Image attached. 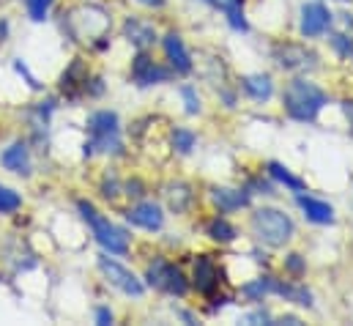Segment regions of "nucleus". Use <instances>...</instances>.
Here are the masks:
<instances>
[{
  "label": "nucleus",
  "mask_w": 353,
  "mask_h": 326,
  "mask_svg": "<svg viewBox=\"0 0 353 326\" xmlns=\"http://www.w3.org/2000/svg\"><path fill=\"white\" fill-rule=\"evenodd\" d=\"M326 104V93L307 80H293L285 88V110L296 121H315Z\"/></svg>",
  "instance_id": "nucleus-1"
},
{
  "label": "nucleus",
  "mask_w": 353,
  "mask_h": 326,
  "mask_svg": "<svg viewBox=\"0 0 353 326\" xmlns=\"http://www.w3.org/2000/svg\"><path fill=\"white\" fill-rule=\"evenodd\" d=\"M252 231L268 247H285L293 236V220L279 209H261L252 214Z\"/></svg>",
  "instance_id": "nucleus-2"
},
{
  "label": "nucleus",
  "mask_w": 353,
  "mask_h": 326,
  "mask_svg": "<svg viewBox=\"0 0 353 326\" xmlns=\"http://www.w3.org/2000/svg\"><path fill=\"white\" fill-rule=\"evenodd\" d=\"M77 209H80L83 220L90 225V231H93L96 242L104 247V249H110V252H115V255H123V252L129 249V245H126V233H123L121 228H115L107 217H101V214L93 209V203L80 200V203H77Z\"/></svg>",
  "instance_id": "nucleus-3"
},
{
  "label": "nucleus",
  "mask_w": 353,
  "mask_h": 326,
  "mask_svg": "<svg viewBox=\"0 0 353 326\" xmlns=\"http://www.w3.org/2000/svg\"><path fill=\"white\" fill-rule=\"evenodd\" d=\"M88 132H90V140L88 148H85V154H90L93 148H99V151H121V140H118V132H121V126H118V115L115 113H110V110H101V113H93L88 121Z\"/></svg>",
  "instance_id": "nucleus-4"
},
{
  "label": "nucleus",
  "mask_w": 353,
  "mask_h": 326,
  "mask_svg": "<svg viewBox=\"0 0 353 326\" xmlns=\"http://www.w3.org/2000/svg\"><path fill=\"white\" fill-rule=\"evenodd\" d=\"M148 282L154 285V288H162V291H168V294H173V296H183L186 294V277H183V271L173 266V263H168L165 258H157L151 266H148Z\"/></svg>",
  "instance_id": "nucleus-5"
},
{
  "label": "nucleus",
  "mask_w": 353,
  "mask_h": 326,
  "mask_svg": "<svg viewBox=\"0 0 353 326\" xmlns=\"http://www.w3.org/2000/svg\"><path fill=\"white\" fill-rule=\"evenodd\" d=\"M99 269L110 277V282L115 285V288H121L123 294H129V296H143V282L129 271V269H123L121 263H115V260H110V258H99Z\"/></svg>",
  "instance_id": "nucleus-6"
},
{
  "label": "nucleus",
  "mask_w": 353,
  "mask_h": 326,
  "mask_svg": "<svg viewBox=\"0 0 353 326\" xmlns=\"http://www.w3.org/2000/svg\"><path fill=\"white\" fill-rule=\"evenodd\" d=\"M132 80L137 85H154V82H165L170 80V72L157 66L154 58H148L145 52H140L134 61H132Z\"/></svg>",
  "instance_id": "nucleus-7"
},
{
  "label": "nucleus",
  "mask_w": 353,
  "mask_h": 326,
  "mask_svg": "<svg viewBox=\"0 0 353 326\" xmlns=\"http://www.w3.org/2000/svg\"><path fill=\"white\" fill-rule=\"evenodd\" d=\"M332 25V14L321 3H307L301 8V33L304 36H321Z\"/></svg>",
  "instance_id": "nucleus-8"
},
{
  "label": "nucleus",
  "mask_w": 353,
  "mask_h": 326,
  "mask_svg": "<svg viewBox=\"0 0 353 326\" xmlns=\"http://www.w3.org/2000/svg\"><path fill=\"white\" fill-rule=\"evenodd\" d=\"M194 288L203 296H211L219 288V266L208 255H200L194 260Z\"/></svg>",
  "instance_id": "nucleus-9"
},
{
  "label": "nucleus",
  "mask_w": 353,
  "mask_h": 326,
  "mask_svg": "<svg viewBox=\"0 0 353 326\" xmlns=\"http://www.w3.org/2000/svg\"><path fill=\"white\" fill-rule=\"evenodd\" d=\"M274 58H276V64H279L282 69H288V72L307 69V66H312V64H315V55H312V52H307V50H304V47H299V44L276 47V50H274Z\"/></svg>",
  "instance_id": "nucleus-10"
},
{
  "label": "nucleus",
  "mask_w": 353,
  "mask_h": 326,
  "mask_svg": "<svg viewBox=\"0 0 353 326\" xmlns=\"http://www.w3.org/2000/svg\"><path fill=\"white\" fill-rule=\"evenodd\" d=\"M126 220L137 228H145V231H159L165 225V214L157 203H140L134 209L126 211Z\"/></svg>",
  "instance_id": "nucleus-11"
},
{
  "label": "nucleus",
  "mask_w": 353,
  "mask_h": 326,
  "mask_svg": "<svg viewBox=\"0 0 353 326\" xmlns=\"http://www.w3.org/2000/svg\"><path fill=\"white\" fill-rule=\"evenodd\" d=\"M165 52H168V61H170V66L176 69L178 75H189L192 72L189 52H186V47H183V41H181L178 33H168L165 36Z\"/></svg>",
  "instance_id": "nucleus-12"
},
{
  "label": "nucleus",
  "mask_w": 353,
  "mask_h": 326,
  "mask_svg": "<svg viewBox=\"0 0 353 326\" xmlns=\"http://www.w3.org/2000/svg\"><path fill=\"white\" fill-rule=\"evenodd\" d=\"M299 206L304 209V217L315 225H332L334 222V209L323 200H315V198H304L299 195Z\"/></svg>",
  "instance_id": "nucleus-13"
},
{
  "label": "nucleus",
  "mask_w": 353,
  "mask_h": 326,
  "mask_svg": "<svg viewBox=\"0 0 353 326\" xmlns=\"http://www.w3.org/2000/svg\"><path fill=\"white\" fill-rule=\"evenodd\" d=\"M0 162H3L6 170H11V173L28 175V173H30V154H28V146H25V143H14L11 148L3 151Z\"/></svg>",
  "instance_id": "nucleus-14"
},
{
  "label": "nucleus",
  "mask_w": 353,
  "mask_h": 326,
  "mask_svg": "<svg viewBox=\"0 0 353 326\" xmlns=\"http://www.w3.org/2000/svg\"><path fill=\"white\" fill-rule=\"evenodd\" d=\"M268 291L279 294V296H285V299H290V302H296L301 307H312V294L304 285H288V282H279V280L268 277Z\"/></svg>",
  "instance_id": "nucleus-15"
},
{
  "label": "nucleus",
  "mask_w": 353,
  "mask_h": 326,
  "mask_svg": "<svg viewBox=\"0 0 353 326\" xmlns=\"http://www.w3.org/2000/svg\"><path fill=\"white\" fill-rule=\"evenodd\" d=\"M214 203L222 209V211H236V209H244L250 203V192L247 189H214Z\"/></svg>",
  "instance_id": "nucleus-16"
},
{
  "label": "nucleus",
  "mask_w": 353,
  "mask_h": 326,
  "mask_svg": "<svg viewBox=\"0 0 353 326\" xmlns=\"http://www.w3.org/2000/svg\"><path fill=\"white\" fill-rule=\"evenodd\" d=\"M123 33L129 36V41L132 44H137V47H148V44H154L157 41V33H154V28L148 25V22H140V19H126V25H123Z\"/></svg>",
  "instance_id": "nucleus-17"
},
{
  "label": "nucleus",
  "mask_w": 353,
  "mask_h": 326,
  "mask_svg": "<svg viewBox=\"0 0 353 326\" xmlns=\"http://www.w3.org/2000/svg\"><path fill=\"white\" fill-rule=\"evenodd\" d=\"M241 88H244L252 99H258V102L271 99V93H274L271 77H265V75H250V77H244V80H241Z\"/></svg>",
  "instance_id": "nucleus-18"
},
{
  "label": "nucleus",
  "mask_w": 353,
  "mask_h": 326,
  "mask_svg": "<svg viewBox=\"0 0 353 326\" xmlns=\"http://www.w3.org/2000/svg\"><path fill=\"white\" fill-rule=\"evenodd\" d=\"M205 231H208V236H211L214 242H219V245H230V242H233V239L239 236V233H236V228H233V225H230L228 220H222V217L211 220Z\"/></svg>",
  "instance_id": "nucleus-19"
},
{
  "label": "nucleus",
  "mask_w": 353,
  "mask_h": 326,
  "mask_svg": "<svg viewBox=\"0 0 353 326\" xmlns=\"http://www.w3.org/2000/svg\"><path fill=\"white\" fill-rule=\"evenodd\" d=\"M268 173H271V178L282 181L285 186H290V189H296V192H301V189H304V181H301V178H296V175H293L288 167H282L279 162L268 164Z\"/></svg>",
  "instance_id": "nucleus-20"
},
{
  "label": "nucleus",
  "mask_w": 353,
  "mask_h": 326,
  "mask_svg": "<svg viewBox=\"0 0 353 326\" xmlns=\"http://www.w3.org/2000/svg\"><path fill=\"white\" fill-rule=\"evenodd\" d=\"M168 200H170V209H173V211H183V209L189 206V200H192V192H189V186L178 184V186H170Z\"/></svg>",
  "instance_id": "nucleus-21"
},
{
  "label": "nucleus",
  "mask_w": 353,
  "mask_h": 326,
  "mask_svg": "<svg viewBox=\"0 0 353 326\" xmlns=\"http://www.w3.org/2000/svg\"><path fill=\"white\" fill-rule=\"evenodd\" d=\"M19 206H22V198H19L14 189H8V186L0 184V214H11V211H17Z\"/></svg>",
  "instance_id": "nucleus-22"
},
{
  "label": "nucleus",
  "mask_w": 353,
  "mask_h": 326,
  "mask_svg": "<svg viewBox=\"0 0 353 326\" xmlns=\"http://www.w3.org/2000/svg\"><path fill=\"white\" fill-rule=\"evenodd\" d=\"M173 146H176L178 154H189L194 148V132L189 129H176L173 132Z\"/></svg>",
  "instance_id": "nucleus-23"
},
{
  "label": "nucleus",
  "mask_w": 353,
  "mask_h": 326,
  "mask_svg": "<svg viewBox=\"0 0 353 326\" xmlns=\"http://www.w3.org/2000/svg\"><path fill=\"white\" fill-rule=\"evenodd\" d=\"M241 294L250 296V299H261L263 294H271V291H268V277H261V280H255V282H247V285L241 288Z\"/></svg>",
  "instance_id": "nucleus-24"
},
{
  "label": "nucleus",
  "mask_w": 353,
  "mask_h": 326,
  "mask_svg": "<svg viewBox=\"0 0 353 326\" xmlns=\"http://www.w3.org/2000/svg\"><path fill=\"white\" fill-rule=\"evenodd\" d=\"M50 6H52V0H28V11H30V19L41 22V19L47 17Z\"/></svg>",
  "instance_id": "nucleus-25"
},
{
  "label": "nucleus",
  "mask_w": 353,
  "mask_h": 326,
  "mask_svg": "<svg viewBox=\"0 0 353 326\" xmlns=\"http://www.w3.org/2000/svg\"><path fill=\"white\" fill-rule=\"evenodd\" d=\"M332 44H334V50H337L343 58H353V41L348 36L337 33V36H332Z\"/></svg>",
  "instance_id": "nucleus-26"
},
{
  "label": "nucleus",
  "mask_w": 353,
  "mask_h": 326,
  "mask_svg": "<svg viewBox=\"0 0 353 326\" xmlns=\"http://www.w3.org/2000/svg\"><path fill=\"white\" fill-rule=\"evenodd\" d=\"M181 96H183V102H186V113L189 115H194V113H200V99L194 96V88H181Z\"/></svg>",
  "instance_id": "nucleus-27"
},
{
  "label": "nucleus",
  "mask_w": 353,
  "mask_h": 326,
  "mask_svg": "<svg viewBox=\"0 0 353 326\" xmlns=\"http://www.w3.org/2000/svg\"><path fill=\"white\" fill-rule=\"evenodd\" d=\"M228 19H230V25H233L236 30H247V19H244V11H241V6H236V8H228Z\"/></svg>",
  "instance_id": "nucleus-28"
},
{
  "label": "nucleus",
  "mask_w": 353,
  "mask_h": 326,
  "mask_svg": "<svg viewBox=\"0 0 353 326\" xmlns=\"http://www.w3.org/2000/svg\"><path fill=\"white\" fill-rule=\"evenodd\" d=\"M285 269L293 271V274H301V271H304V260H301V255H290V258L285 260Z\"/></svg>",
  "instance_id": "nucleus-29"
},
{
  "label": "nucleus",
  "mask_w": 353,
  "mask_h": 326,
  "mask_svg": "<svg viewBox=\"0 0 353 326\" xmlns=\"http://www.w3.org/2000/svg\"><path fill=\"white\" fill-rule=\"evenodd\" d=\"M96 321H99V324H112V313H110V310H107V307H99V313H96Z\"/></svg>",
  "instance_id": "nucleus-30"
},
{
  "label": "nucleus",
  "mask_w": 353,
  "mask_h": 326,
  "mask_svg": "<svg viewBox=\"0 0 353 326\" xmlns=\"http://www.w3.org/2000/svg\"><path fill=\"white\" fill-rule=\"evenodd\" d=\"M101 189H104V195H107V198H115V195H118V184H115V181H107Z\"/></svg>",
  "instance_id": "nucleus-31"
},
{
  "label": "nucleus",
  "mask_w": 353,
  "mask_h": 326,
  "mask_svg": "<svg viewBox=\"0 0 353 326\" xmlns=\"http://www.w3.org/2000/svg\"><path fill=\"white\" fill-rule=\"evenodd\" d=\"M211 3H216V6H222L225 11H228V8H236V6H241V0H211Z\"/></svg>",
  "instance_id": "nucleus-32"
},
{
  "label": "nucleus",
  "mask_w": 353,
  "mask_h": 326,
  "mask_svg": "<svg viewBox=\"0 0 353 326\" xmlns=\"http://www.w3.org/2000/svg\"><path fill=\"white\" fill-rule=\"evenodd\" d=\"M343 110H345V115H348V121L353 126V102H343Z\"/></svg>",
  "instance_id": "nucleus-33"
},
{
  "label": "nucleus",
  "mask_w": 353,
  "mask_h": 326,
  "mask_svg": "<svg viewBox=\"0 0 353 326\" xmlns=\"http://www.w3.org/2000/svg\"><path fill=\"white\" fill-rule=\"evenodd\" d=\"M140 3H148V6H162V0H140Z\"/></svg>",
  "instance_id": "nucleus-34"
}]
</instances>
